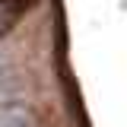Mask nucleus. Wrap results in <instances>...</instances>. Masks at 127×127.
<instances>
[{"label":"nucleus","instance_id":"1","mask_svg":"<svg viewBox=\"0 0 127 127\" xmlns=\"http://www.w3.org/2000/svg\"><path fill=\"white\" fill-rule=\"evenodd\" d=\"M0 127H38L29 105L16 98H0Z\"/></svg>","mask_w":127,"mask_h":127},{"label":"nucleus","instance_id":"2","mask_svg":"<svg viewBox=\"0 0 127 127\" xmlns=\"http://www.w3.org/2000/svg\"><path fill=\"white\" fill-rule=\"evenodd\" d=\"M32 3L35 0H0V38L32 10Z\"/></svg>","mask_w":127,"mask_h":127}]
</instances>
